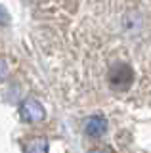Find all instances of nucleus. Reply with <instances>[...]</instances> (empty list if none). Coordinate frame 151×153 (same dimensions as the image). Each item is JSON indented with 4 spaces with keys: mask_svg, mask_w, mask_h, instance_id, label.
Listing matches in <instances>:
<instances>
[{
    "mask_svg": "<svg viewBox=\"0 0 151 153\" xmlns=\"http://www.w3.org/2000/svg\"><path fill=\"white\" fill-rule=\"evenodd\" d=\"M19 115L25 123H40L46 117V111L42 107V103L35 98H27L19 107Z\"/></svg>",
    "mask_w": 151,
    "mask_h": 153,
    "instance_id": "nucleus-1",
    "label": "nucleus"
},
{
    "mask_svg": "<svg viewBox=\"0 0 151 153\" xmlns=\"http://www.w3.org/2000/svg\"><path fill=\"white\" fill-rule=\"evenodd\" d=\"M109 84H111L113 90H117V92H119V90L130 88V84H132V71H130V67H126V65L113 67V71L109 75Z\"/></svg>",
    "mask_w": 151,
    "mask_h": 153,
    "instance_id": "nucleus-2",
    "label": "nucleus"
},
{
    "mask_svg": "<svg viewBox=\"0 0 151 153\" xmlns=\"http://www.w3.org/2000/svg\"><path fill=\"white\" fill-rule=\"evenodd\" d=\"M105 130H107V121H105V117H101V115L88 117L86 123H84V132H86L88 136H92V138L103 136Z\"/></svg>",
    "mask_w": 151,
    "mask_h": 153,
    "instance_id": "nucleus-3",
    "label": "nucleus"
},
{
    "mask_svg": "<svg viewBox=\"0 0 151 153\" xmlns=\"http://www.w3.org/2000/svg\"><path fill=\"white\" fill-rule=\"evenodd\" d=\"M25 153H48V142L44 138H33L25 143Z\"/></svg>",
    "mask_w": 151,
    "mask_h": 153,
    "instance_id": "nucleus-4",
    "label": "nucleus"
},
{
    "mask_svg": "<svg viewBox=\"0 0 151 153\" xmlns=\"http://www.w3.org/2000/svg\"><path fill=\"white\" fill-rule=\"evenodd\" d=\"M0 25H10V13L2 4H0Z\"/></svg>",
    "mask_w": 151,
    "mask_h": 153,
    "instance_id": "nucleus-5",
    "label": "nucleus"
},
{
    "mask_svg": "<svg viewBox=\"0 0 151 153\" xmlns=\"http://www.w3.org/2000/svg\"><path fill=\"white\" fill-rule=\"evenodd\" d=\"M6 75H8V63H6V59H0V80Z\"/></svg>",
    "mask_w": 151,
    "mask_h": 153,
    "instance_id": "nucleus-6",
    "label": "nucleus"
},
{
    "mask_svg": "<svg viewBox=\"0 0 151 153\" xmlns=\"http://www.w3.org/2000/svg\"><path fill=\"white\" fill-rule=\"evenodd\" d=\"M90 153H109V149H94V151H90Z\"/></svg>",
    "mask_w": 151,
    "mask_h": 153,
    "instance_id": "nucleus-7",
    "label": "nucleus"
}]
</instances>
